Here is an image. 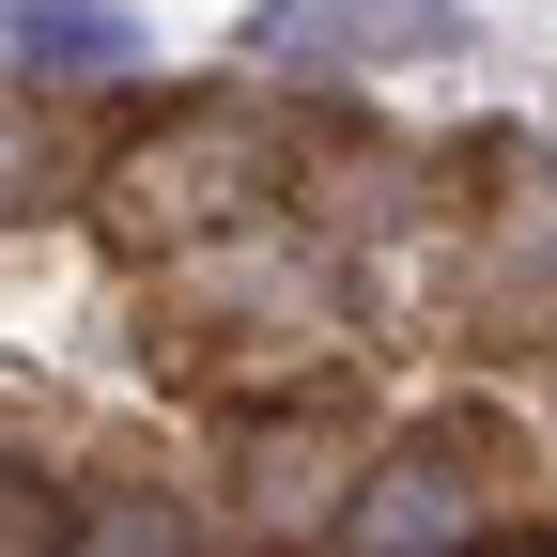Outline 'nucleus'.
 I'll return each mask as SVG.
<instances>
[{
    "label": "nucleus",
    "instance_id": "f257e3e1",
    "mask_svg": "<svg viewBox=\"0 0 557 557\" xmlns=\"http://www.w3.org/2000/svg\"><path fill=\"white\" fill-rule=\"evenodd\" d=\"M263 201H278V124L248 94H186V109H156L139 139L94 156V218H109L124 263H186V248L248 233Z\"/></svg>",
    "mask_w": 557,
    "mask_h": 557
},
{
    "label": "nucleus",
    "instance_id": "f03ea898",
    "mask_svg": "<svg viewBox=\"0 0 557 557\" xmlns=\"http://www.w3.org/2000/svg\"><path fill=\"white\" fill-rule=\"evenodd\" d=\"M496 542V480H480V449H372L357 480H341V511L310 557H480Z\"/></svg>",
    "mask_w": 557,
    "mask_h": 557
},
{
    "label": "nucleus",
    "instance_id": "7ed1b4c3",
    "mask_svg": "<svg viewBox=\"0 0 557 557\" xmlns=\"http://www.w3.org/2000/svg\"><path fill=\"white\" fill-rule=\"evenodd\" d=\"M465 16L449 0H263L248 16V62L278 94H357V78H403V62H449Z\"/></svg>",
    "mask_w": 557,
    "mask_h": 557
},
{
    "label": "nucleus",
    "instance_id": "20e7f679",
    "mask_svg": "<svg viewBox=\"0 0 557 557\" xmlns=\"http://www.w3.org/2000/svg\"><path fill=\"white\" fill-rule=\"evenodd\" d=\"M449 295H465L480 325H557V171H511L496 201H480Z\"/></svg>",
    "mask_w": 557,
    "mask_h": 557
},
{
    "label": "nucleus",
    "instance_id": "39448f33",
    "mask_svg": "<svg viewBox=\"0 0 557 557\" xmlns=\"http://www.w3.org/2000/svg\"><path fill=\"white\" fill-rule=\"evenodd\" d=\"M357 465H372V449L341 434V418H278V434H248V527H263V542H325V511H341Z\"/></svg>",
    "mask_w": 557,
    "mask_h": 557
},
{
    "label": "nucleus",
    "instance_id": "423d86ee",
    "mask_svg": "<svg viewBox=\"0 0 557 557\" xmlns=\"http://www.w3.org/2000/svg\"><path fill=\"white\" fill-rule=\"evenodd\" d=\"M47 557H218V542H201V511H186V496H139V480H109V496L62 511V542H47Z\"/></svg>",
    "mask_w": 557,
    "mask_h": 557
},
{
    "label": "nucleus",
    "instance_id": "0eeeda50",
    "mask_svg": "<svg viewBox=\"0 0 557 557\" xmlns=\"http://www.w3.org/2000/svg\"><path fill=\"white\" fill-rule=\"evenodd\" d=\"M0 47L47 62V78H109V62H139V32L109 16V0H0Z\"/></svg>",
    "mask_w": 557,
    "mask_h": 557
},
{
    "label": "nucleus",
    "instance_id": "6e6552de",
    "mask_svg": "<svg viewBox=\"0 0 557 557\" xmlns=\"http://www.w3.org/2000/svg\"><path fill=\"white\" fill-rule=\"evenodd\" d=\"M62 186H78V124H62L47 94L0 78V218H47Z\"/></svg>",
    "mask_w": 557,
    "mask_h": 557
},
{
    "label": "nucleus",
    "instance_id": "1a4fd4ad",
    "mask_svg": "<svg viewBox=\"0 0 557 557\" xmlns=\"http://www.w3.org/2000/svg\"><path fill=\"white\" fill-rule=\"evenodd\" d=\"M480 557H557V527H496V542H480Z\"/></svg>",
    "mask_w": 557,
    "mask_h": 557
}]
</instances>
